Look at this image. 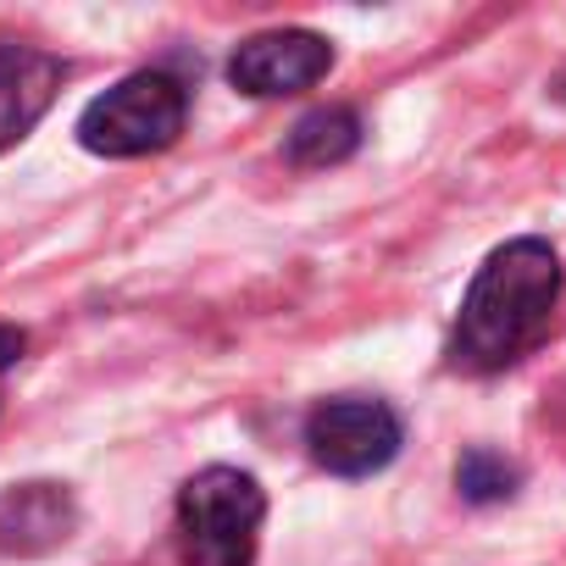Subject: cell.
I'll return each mask as SVG.
<instances>
[{
  "mask_svg": "<svg viewBox=\"0 0 566 566\" xmlns=\"http://www.w3.org/2000/svg\"><path fill=\"white\" fill-rule=\"evenodd\" d=\"M555 301H560V255L544 239H511L489 250V261L467 283L444 345L450 367L472 378L505 373L544 339Z\"/></svg>",
  "mask_w": 566,
  "mask_h": 566,
  "instance_id": "cell-1",
  "label": "cell"
},
{
  "mask_svg": "<svg viewBox=\"0 0 566 566\" xmlns=\"http://www.w3.org/2000/svg\"><path fill=\"white\" fill-rule=\"evenodd\" d=\"M266 494L239 467H206L178 489L172 538L184 566H255Z\"/></svg>",
  "mask_w": 566,
  "mask_h": 566,
  "instance_id": "cell-2",
  "label": "cell"
},
{
  "mask_svg": "<svg viewBox=\"0 0 566 566\" xmlns=\"http://www.w3.org/2000/svg\"><path fill=\"white\" fill-rule=\"evenodd\" d=\"M184 123H189V90L172 73L145 67L84 106L78 145L106 161H139V156L167 150L184 134Z\"/></svg>",
  "mask_w": 566,
  "mask_h": 566,
  "instance_id": "cell-3",
  "label": "cell"
},
{
  "mask_svg": "<svg viewBox=\"0 0 566 566\" xmlns=\"http://www.w3.org/2000/svg\"><path fill=\"white\" fill-rule=\"evenodd\" d=\"M400 439H406L400 417L384 400H367V395L323 400L306 417L312 461L328 467L334 478H373V472H384L400 455Z\"/></svg>",
  "mask_w": 566,
  "mask_h": 566,
  "instance_id": "cell-4",
  "label": "cell"
},
{
  "mask_svg": "<svg viewBox=\"0 0 566 566\" xmlns=\"http://www.w3.org/2000/svg\"><path fill=\"white\" fill-rule=\"evenodd\" d=\"M334 67V45L312 29H272V34H255L233 51L228 62V78L233 90L255 95V101H277V95H301L312 84H323Z\"/></svg>",
  "mask_w": 566,
  "mask_h": 566,
  "instance_id": "cell-5",
  "label": "cell"
},
{
  "mask_svg": "<svg viewBox=\"0 0 566 566\" xmlns=\"http://www.w3.org/2000/svg\"><path fill=\"white\" fill-rule=\"evenodd\" d=\"M56 90H62V62L56 56L0 40V156L29 139V128L51 112Z\"/></svg>",
  "mask_w": 566,
  "mask_h": 566,
  "instance_id": "cell-6",
  "label": "cell"
},
{
  "mask_svg": "<svg viewBox=\"0 0 566 566\" xmlns=\"http://www.w3.org/2000/svg\"><path fill=\"white\" fill-rule=\"evenodd\" d=\"M78 505L62 483H18L0 494V555H45L67 544Z\"/></svg>",
  "mask_w": 566,
  "mask_h": 566,
  "instance_id": "cell-7",
  "label": "cell"
},
{
  "mask_svg": "<svg viewBox=\"0 0 566 566\" xmlns=\"http://www.w3.org/2000/svg\"><path fill=\"white\" fill-rule=\"evenodd\" d=\"M356 150H361V117L350 106H317L290 128V139H283V156H290V167H301V172L339 167Z\"/></svg>",
  "mask_w": 566,
  "mask_h": 566,
  "instance_id": "cell-8",
  "label": "cell"
},
{
  "mask_svg": "<svg viewBox=\"0 0 566 566\" xmlns=\"http://www.w3.org/2000/svg\"><path fill=\"white\" fill-rule=\"evenodd\" d=\"M516 483H522V472H516L500 450H467V455L455 461V489H461V500H472V505H500V500L516 494Z\"/></svg>",
  "mask_w": 566,
  "mask_h": 566,
  "instance_id": "cell-9",
  "label": "cell"
},
{
  "mask_svg": "<svg viewBox=\"0 0 566 566\" xmlns=\"http://www.w3.org/2000/svg\"><path fill=\"white\" fill-rule=\"evenodd\" d=\"M23 350H29V334H23V328H12V323H0V373L18 367V361H23Z\"/></svg>",
  "mask_w": 566,
  "mask_h": 566,
  "instance_id": "cell-10",
  "label": "cell"
},
{
  "mask_svg": "<svg viewBox=\"0 0 566 566\" xmlns=\"http://www.w3.org/2000/svg\"><path fill=\"white\" fill-rule=\"evenodd\" d=\"M560 95H566V84H560Z\"/></svg>",
  "mask_w": 566,
  "mask_h": 566,
  "instance_id": "cell-11",
  "label": "cell"
}]
</instances>
